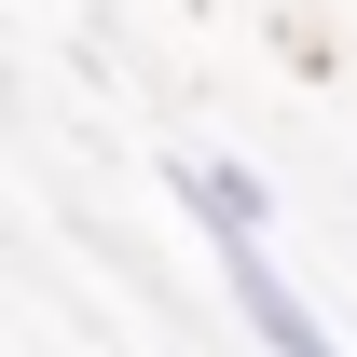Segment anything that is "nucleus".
Masks as SVG:
<instances>
[{
	"instance_id": "obj_2",
	"label": "nucleus",
	"mask_w": 357,
	"mask_h": 357,
	"mask_svg": "<svg viewBox=\"0 0 357 357\" xmlns=\"http://www.w3.org/2000/svg\"><path fill=\"white\" fill-rule=\"evenodd\" d=\"M178 206H192L206 234H275V192H261L248 165H220V151H206V165H178Z\"/></svg>"
},
{
	"instance_id": "obj_1",
	"label": "nucleus",
	"mask_w": 357,
	"mask_h": 357,
	"mask_svg": "<svg viewBox=\"0 0 357 357\" xmlns=\"http://www.w3.org/2000/svg\"><path fill=\"white\" fill-rule=\"evenodd\" d=\"M220 275H234V316L261 330V357H344L330 330H316V303L275 275V234H220Z\"/></svg>"
}]
</instances>
